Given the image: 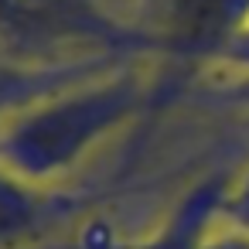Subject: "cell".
<instances>
[{
    "label": "cell",
    "mask_w": 249,
    "mask_h": 249,
    "mask_svg": "<svg viewBox=\"0 0 249 249\" xmlns=\"http://www.w3.org/2000/svg\"><path fill=\"white\" fill-rule=\"evenodd\" d=\"M239 0H171L167 4V31L178 45H205L215 41L235 18Z\"/></svg>",
    "instance_id": "7a4b0ae2"
},
{
    "label": "cell",
    "mask_w": 249,
    "mask_h": 249,
    "mask_svg": "<svg viewBox=\"0 0 249 249\" xmlns=\"http://www.w3.org/2000/svg\"><path fill=\"white\" fill-rule=\"evenodd\" d=\"M48 222L45 198L28 184V178L0 164V249H21Z\"/></svg>",
    "instance_id": "6da1fadb"
},
{
    "label": "cell",
    "mask_w": 249,
    "mask_h": 249,
    "mask_svg": "<svg viewBox=\"0 0 249 249\" xmlns=\"http://www.w3.org/2000/svg\"><path fill=\"white\" fill-rule=\"evenodd\" d=\"M52 89V75L38 65H18L0 58V126L35 109Z\"/></svg>",
    "instance_id": "3957f363"
}]
</instances>
